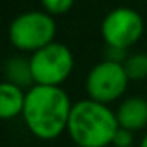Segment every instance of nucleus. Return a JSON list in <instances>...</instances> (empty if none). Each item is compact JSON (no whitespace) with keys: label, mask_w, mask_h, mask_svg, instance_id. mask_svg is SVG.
Masks as SVG:
<instances>
[{"label":"nucleus","mask_w":147,"mask_h":147,"mask_svg":"<svg viewBox=\"0 0 147 147\" xmlns=\"http://www.w3.org/2000/svg\"><path fill=\"white\" fill-rule=\"evenodd\" d=\"M71 109L73 104L61 87L35 85L26 92L23 118L35 137L52 140L67 130Z\"/></svg>","instance_id":"obj_1"},{"label":"nucleus","mask_w":147,"mask_h":147,"mask_svg":"<svg viewBox=\"0 0 147 147\" xmlns=\"http://www.w3.org/2000/svg\"><path fill=\"white\" fill-rule=\"evenodd\" d=\"M118 128V118L106 104L92 99L73 104L67 131L78 147H106Z\"/></svg>","instance_id":"obj_2"},{"label":"nucleus","mask_w":147,"mask_h":147,"mask_svg":"<svg viewBox=\"0 0 147 147\" xmlns=\"http://www.w3.org/2000/svg\"><path fill=\"white\" fill-rule=\"evenodd\" d=\"M55 21L49 12L31 11L18 16L9 26L11 43L24 52H36L54 42Z\"/></svg>","instance_id":"obj_3"},{"label":"nucleus","mask_w":147,"mask_h":147,"mask_svg":"<svg viewBox=\"0 0 147 147\" xmlns=\"http://www.w3.org/2000/svg\"><path fill=\"white\" fill-rule=\"evenodd\" d=\"M75 59L71 50L59 42H52L47 47L36 50L30 59L31 76L35 85L59 87L71 75Z\"/></svg>","instance_id":"obj_4"},{"label":"nucleus","mask_w":147,"mask_h":147,"mask_svg":"<svg viewBox=\"0 0 147 147\" xmlns=\"http://www.w3.org/2000/svg\"><path fill=\"white\" fill-rule=\"evenodd\" d=\"M128 75L125 64L119 61H104L97 64L87 76V92L92 100L100 104L113 102L119 99L128 85Z\"/></svg>","instance_id":"obj_5"},{"label":"nucleus","mask_w":147,"mask_h":147,"mask_svg":"<svg viewBox=\"0 0 147 147\" xmlns=\"http://www.w3.org/2000/svg\"><path fill=\"white\" fill-rule=\"evenodd\" d=\"M100 31L109 49L125 50L140 40L144 33V21L137 11L130 7H118L104 18Z\"/></svg>","instance_id":"obj_6"},{"label":"nucleus","mask_w":147,"mask_h":147,"mask_svg":"<svg viewBox=\"0 0 147 147\" xmlns=\"http://www.w3.org/2000/svg\"><path fill=\"white\" fill-rule=\"evenodd\" d=\"M118 125L125 130L135 131V130H142L147 125V100L142 97H131L126 99L118 113Z\"/></svg>","instance_id":"obj_7"},{"label":"nucleus","mask_w":147,"mask_h":147,"mask_svg":"<svg viewBox=\"0 0 147 147\" xmlns=\"http://www.w3.org/2000/svg\"><path fill=\"white\" fill-rule=\"evenodd\" d=\"M26 102V94L21 87L4 82L0 85V116L2 119H11L18 114H23Z\"/></svg>","instance_id":"obj_8"},{"label":"nucleus","mask_w":147,"mask_h":147,"mask_svg":"<svg viewBox=\"0 0 147 147\" xmlns=\"http://www.w3.org/2000/svg\"><path fill=\"white\" fill-rule=\"evenodd\" d=\"M5 76H7V82L9 83H14L18 87H24L28 83L33 82V76H31V67H30V61L26 59H21V57H12L5 62Z\"/></svg>","instance_id":"obj_9"},{"label":"nucleus","mask_w":147,"mask_h":147,"mask_svg":"<svg viewBox=\"0 0 147 147\" xmlns=\"http://www.w3.org/2000/svg\"><path fill=\"white\" fill-rule=\"evenodd\" d=\"M125 69L130 80H144L147 78V54H135L126 59Z\"/></svg>","instance_id":"obj_10"},{"label":"nucleus","mask_w":147,"mask_h":147,"mask_svg":"<svg viewBox=\"0 0 147 147\" xmlns=\"http://www.w3.org/2000/svg\"><path fill=\"white\" fill-rule=\"evenodd\" d=\"M73 4L75 0H42V5L49 14H64L73 7Z\"/></svg>","instance_id":"obj_11"},{"label":"nucleus","mask_w":147,"mask_h":147,"mask_svg":"<svg viewBox=\"0 0 147 147\" xmlns=\"http://www.w3.org/2000/svg\"><path fill=\"white\" fill-rule=\"evenodd\" d=\"M131 144H133V133L119 126L113 138V145L114 147H131Z\"/></svg>","instance_id":"obj_12"},{"label":"nucleus","mask_w":147,"mask_h":147,"mask_svg":"<svg viewBox=\"0 0 147 147\" xmlns=\"http://www.w3.org/2000/svg\"><path fill=\"white\" fill-rule=\"evenodd\" d=\"M140 147H147V135L142 138V144H140Z\"/></svg>","instance_id":"obj_13"},{"label":"nucleus","mask_w":147,"mask_h":147,"mask_svg":"<svg viewBox=\"0 0 147 147\" xmlns=\"http://www.w3.org/2000/svg\"><path fill=\"white\" fill-rule=\"evenodd\" d=\"M76 147H78V145H76Z\"/></svg>","instance_id":"obj_14"}]
</instances>
